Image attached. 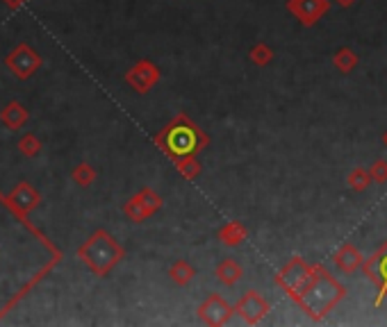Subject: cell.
<instances>
[{
	"instance_id": "ba28073f",
	"label": "cell",
	"mask_w": 387,
	"mask_h": 327,
	"mask_svg": "<svg viewBox=\"0 0 387 327\" xmlns=\"http://www.w3.org/2000/svg\"><path fill=\"white\" fill-rule=\"evenodd\" d=\"M383 144H385V146H387V132H385V134H383Z\"/></svg>"
},
{
	"instance_id": "6da1fadb",
	"label": "cell",
	"mask_w": 387,
	"mask_h": 327,
	"mask_svg": "<svg viewBox=\"0 0 387 327\" xmlns=\"http://www.w3.org/2000/svg\"><path fill=\"white\" fill-rule=\"evenodd\" d=\"M364 272H367V277L374 282L376 287H378V298H376V307H381V304L387 300V241L381 246V250L376 255H371L367 261H364Z\"/></svg>"
},
{
	"instance_id": "52a82bcc",
	"label": "cell",
	"mask_w": 387,
	"mask_h": 327,
	"mask_svg": "<svg viewBox=\"0 0 387 327\" xmlns=\"http://www.w3.org/2000/svg\"><path fill=\"white\" fill-rule=\"evenodd\" d=\"M340 3H342V5H351V3H353V0H340Z\"/></svg>"
},
{
	"instance_id": "277c9868",
	"label": "cell",
	"mask_w": 387,
	"mask_h": 327,
	"mask_svg": "<svg viewBox=\"0 0 387 327\" xmlns=\"http://www.w3.org/2000/svg\"><path fill=\"white\" fill-rule=\"evenodd\" d=\"M335 67H337L342 73H351L353 69L358 67V54L353 52L351 48H342V50L335 54Z\"/></svg>"
},
{
	"instance_id": "5b68a950",
	"label": "cell",
	"mask_w": 387,
	"mask_h": 327,
	"mask_svg": "<svg viewBox=\"0 0 387 327\" xmlns=\"http://www.w3.org/2000/svg\"><path fill=\"white\" fill-rule=\"evenodd\" d=\"M369 184H371V178H369V171H364V168H353L351 171V176H349V187L353 191H367L369 189Z\"/></svg>"
},
{
	"instance_id": "3957f363",
	"label": "cell",
	"mask_w": 387,
	"mask_h": 327,
	"mask_svg": "<svg viewBox=\"0 0 387 327\" xmlns=\"http://www.w3.org/2000/svg\"><path fill=\"white\" fill-rule=\"evenodd\" d=\"M294 9L301 18H305V23H315V18H319L328 9V3L326 0H303L301 7L294 5Z\"/></svg>"
},
{
	"instance_id": "8992f818",
	"label": "cell",
	"mask_w": 387,
	"mask_h": 327,
	"mask_svg": "<svg viewBox=\"0 0 387 327\" xmlns=\"http://www.w3.org/2000/svg\"><path fill=\"white\" fill-rule=\"evenodd\" d=\"M369 178L371 182H387V161L381 159V161H374L371 168H369Z\"/></svg>"
},
{
	"instance_id": "7a4b0ae2",
	"label": "cell",
	"mask_w": 387,
	"mask_h": 327,
	"mask_svg": "<svg viewBox=\"0 0 387 327\" xmlns=\"http://www.w3.org/2000/svg\"><path fill=\"white\" fill-rule=\"evenodd\" d=\"M335 264L344 272H353L362 264V255L358 248H353L351 243H344L337 253H335Z\"/></svg>"
}]
</instances>
